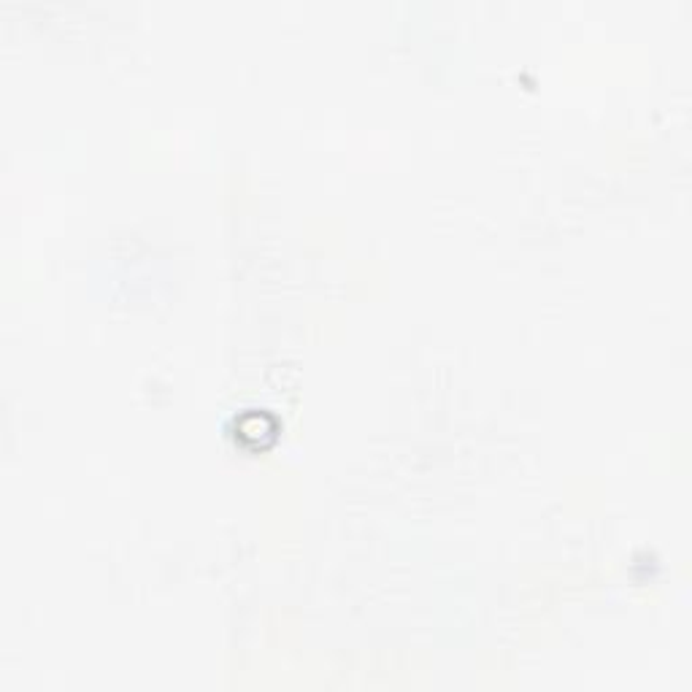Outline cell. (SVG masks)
I'll use <instances>...</instances> for the list:
<instances>
[{
    "label": "cell",
    "mask_w": 692,
    "mask_h": 692,
    "mask_svg": "<svg viewBox=\"0 0 692 692\" xmlns=\"http://www.w3.org/2000/svg\"><path fill=\"white\" fill-rule=\"evenodd\" d=\"M236 438L244 447H271L276 438V422L263 411H246L236 419Z\"/></svg>",
    "instance_id": "6da1fadb"
}]
</instances>
